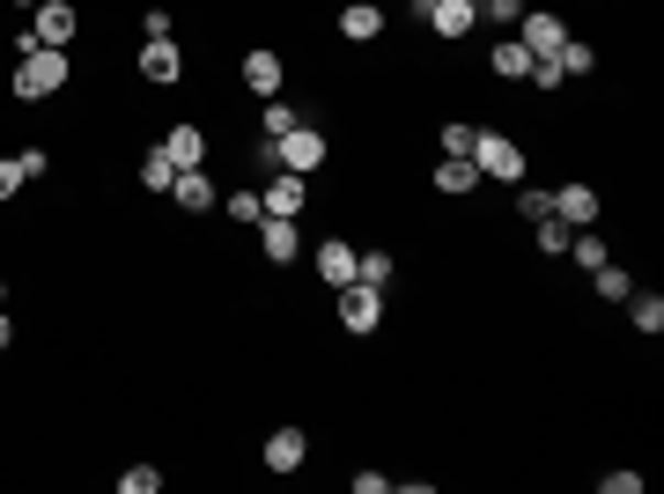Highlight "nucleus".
<instances>
[{"label":"nucleus","instance_id":"f257e3e1","mask_svg":"<svg viewBox=\"0 0 664 494\" xmlns=\"http://www.w3.org/2000/svg\"><path fill=\"white\" fill-rule=\"evenodd\" d=\"M74 30H81V15H74V0H37L30 8V30L15 37V52H67L74 45Z\"/></svg>","mask_w":664,"mask_h":494},{"label":"nucleus","instance_id":"f03ea898","mask_svg":"<svg viewBox=\"0 0 664 494\" xmlns=\"http://www.w3.org/2000/svg\"><path fill=\"white\" fill-rule=\"evenodd\" d=\"M67 75H74V59L67 52H23V67H15V97L23 103H37V97H59V89H67Z\"/></svg>","mask_w":664,"mask_h":494},{"label":"nucleus","instance_id":"7ed1b4c3","mask_svg":"<svg viewBox=\"0 0 664 494\" xmlns=\"http://www.w3.org/2000/svg\"><path fill=\"white\" fill-rule=\"evenodd\" d=\"M273 155H281V171H295V177H311V171H325V155H333V141H325L311 119H295L281 141H273Z\"/></svg>","mask_w":664,"mask_h":494},{"label":"nucleus","instance_id":"20e7f679","mask_svg":"<svg viewBox=\"0 0 664 494\" xmlns=\"http://www.w3.org/2000/svg\"><path fill=\"white\" fill-rule=\"evenodd\" d=\"M472 171L480 177H524V149H516L510 133H472Z\"/></svg>","mask_w":664,"mask_h":494},{"label":"nucleus","instance_id":"39448f33","mask_svg":"<svg viewBox=\"0 0 664 494\" xmlns=\"http://www.w3.org/2000/svg\"><path fill=\"white\" fill-rule=\"evenodd\" d=\"M562 37H568V23L562 15H546V8H524V15H516V45L532 52V59H554Z\"/></svg>","mask_w":664,"mask_h":494},{"label":"nucleus","instance_id":"423d86ee","mask_svg":"<svg viewBox=\"0 0 664 494\" xmlns=\"http://www.w3.org/2000/svg\"><path fill=\"white\" fill-rule=\"evenodd\" d=\"M340 325H347V332H377V325H384V288L347 281V288H340Z\"/></svg>","mask_w":664,"mask_h":494},{"label":"nucleus","instance_id":"0eeeda50","mask_svg":"<svg viewBox=\"0 0 664 494\" xmlns=\"http://www.w3.org/2000/svg\"><path fill=\"white\" fill-rule=\"evenodd\" d=\"M155 149L171 155L177 171H199V163H207V133H199V125H193V119H177V125H171V133H163V141H155Z\"/></svg>","mask_w":664,"mask_h":494},{"label":"nucleus","instance_id":"6e6552de","mask_svg":"<svg viewBox=\"0 0 664 494\" xmlns=\"http://www.w3.org/2000/svg\"><path fill=\"white\" fill-rule=\"evenodd\" d=\"M355 259H362V251L347 244V237H325L311 266H318V281H325V288H347V281H355Z\"/></svg>","mask_w":664,"mask_h":494},{"label":"nucleus","instance_id":"1a4fd4ad","mask_svg":"<svg viewBox=\"0 0 664 494\" xmlns=\"http://www.w3.org/2000/svg\"><path fill=\"white\" fill-rule=\"evenodd\" d=\"M421 15H428L436 37H472V23H480V8H472V0H428Z\"/></svg>","mask_w":664,"mask_h":494},{"label":"nucleus","instance_id":"9d476101","mask_svg":"<svg viewBox=\"0 0 664 494\" xmlns=\"http://www.w3.org/2000/svg\"><path fill=\"white\" fill-rule=\"evenodd\" d=\"M259 199H266V215H289V222H295V215H303V199H311V185H303L295 171H266V193H259Z\"/></svg>","mask_w":664,"mask_h":494},{"label":"nucleus","instance_id":"9b49d317","mask_svg":"<svg viewBox=\"0 0 664 494\" xmlns=\"http://www.w3.org/2000/svg\"><path fill=\"white\" fill-rule=\"evenodd\" d=\"M141 75H148V81H177V75H185V52H177V37H141Z\"/></svg>","mask_w":664,"mask_h":494},{"label":"nucleus","instance_id":"f8f14e48","mask_svg":"<svg viewBox=\"0 0 664 494\" xmlns=\"http://www.w3.org/2000/svg\"><path fill=\"white\" fill-rule=\"evenodd\" d=\"M303 458H311V436L303 428H273L266 436V472H303Z\"/></svg>","mask_w":664,"mask_h":494},{"label":"nucleus","instance_id":"ddd939ff","mask_svg":"<svg viewBox=\"0 0 664 494\" xmlns=\"http://www.w3.org/2000/svg\"><path fill=\"white\" fill-rule=\"evenodd\" d=\"M340 37H347V45L384 37V8H377V0H347V8H340Z\"/></svg>","mask_w":664,"mask_h":494},{"label":"nucleus","instance_id":"4468645a","mask_svg":"<svg viewBox=\"0 0 664 494\" xmlns=\"http://www.w3.org/2000/svg\"><path fill=\"white\" fill-rule=\"evenodd\" d=\"M244 89L251 97H281V52H244Z\"/></svg>","mask_w":664,"mask_h":494},{"label":"nucleus","instance_id":"2eb2a0df","mask_svg":"<svg viewBox=\"0 0 664 494\" xmlns=\"http://www.w3.org/2000/svg\"><path fill=\"white\" fill-rule=\"evenodd\" d=\"M554 215H562L568 229H590L598 222V193H590V185H562V193H554Z\"/></svg>","mask_w":664,"mask_h":494},{"label":"nucleus","instance_id":"dca6fc26","mask_svg":"<svg viewBox=\"0 0 664 494\" xmlns=\"http://www.w3.org/2000/svg\"><path fill=\"white\" fill-rule=\"evenodd\" d=\"M259 251H266L273 266H289L295 259V222L289 215H266V222H259Z\"/></svg>","mask_w":664,"mask_h":494},{"label":"nucleus","instance_id":"f3484780","mask_svg":"<svg viewBox=\"0 0 664 494\" xmlns=\"http://www.w3.org/2000/svg\"><path fill=\"white\" fill-rule=\"evenodd\" d=\"M177 207H185V215H215V185H207V171H177Z\"/></svg>","mask_w":664,"mask_h":494},{"label":"nucleus","instance_id":"a211bd4d","mask_svg":"<svg viewBox=\"0 0 664 494\" xmlns=\"http://www.w3.org/2000/svg\"><path fill=\"white\" fill-rule=\"evenodd\" d=\"M472 185H480L472 155H443V163H436V193H450V199H458V193H472Z\"/></svg>","mask_w":664,"mask_h":494},{"label":"nucleus","instance_id":"6ab92c4d","mask_svg":"<svg viewBox=\"0 0 664 494\" xmlns=\"http://www.w3.org/2000/svg\"><path fill=\"white\" fill-rule=\"evenodd\" d=\"M488 67H494V75H502V81H524V75H532V52L516 45V37H502V45L488 52Z\"/></svg>","mask_w":664,"mask_h":494},{"label":"nucleus","instance_id":"aec40b11","mask_svg":"<svg viewBox=\"0 0 664 494\" xmlns=\"http://www.w3.org/2000/svg\"><path fill=\"white\" fill-rule=\"evenodd\" d=\"M628 318H635L642 340H657L664 332V296H628Z\"/></svg>","mask_w":664,"mask_h":494},{"label":"nucleus","instance_id":"412c9836","mask_svg":"<svg viewBox=\"0 0 664 494\" xmlns=\"http://www.w3.org/2000/svg\"><path fill=\"white\" fill-rule=\"evenodd\" d=\"M392 273H399L392 251H362V259H355V281H369V288H392Z\"/></svg>","mask_w":664,"mask_h":494},{"label":"nucleus","instance_id":"4be33fe9","mask_svg":"<svg viewBox=\"0 0 664 494\" xmlns=\"http://www.w3.org/2000/svg\"><path fill=\"white\" fill-rule=\"evenodd\" d=\"M568 259H576L584 273H598L606 259H613V251H606V237H590V229H576V237H568Z\"/></svg>","mask_w":664,"mask_h":494},{"label":"nucleus","instance_id":"5701e85b","mask_svg":"<svg viewBox=\"0 0 664 494\" xmlns=\"http://www.w3.org/2000/svg\"><path fill=\"white\" fill-rule=\"evenodd\" d=\"M141 185H148V193H171V185H177V163L163 149H148L141 155Z\"/></svg>","mask_w":664,"mask_h":494},{"label":"nucleus","instance_id":"b1692460","mask_svg":"<svg viewBox=\"0 0 664 494\" xmlns=\"http://www.w3.org/2000/svg\"><path fill=\"white\" fill-rule=\"evenodd\" d=\"M598 296H606V303H628V296H635V273L606 259V266H598Z\"/></svg>","mask_w":664,"mask_h":494},{"label":"nucleus","instance_id":"393cba45","mask_svg":"<svg viewBox=\"0 0 664 494\" xmlns=\"http://www.w3.org/2000/svg\"><path fill=\"white\" fill-rule=\"evenodd\" d=\"M554 67H562V75H590V67H598V52H590L584 37H562V52H554Z\"/></svg>","mask_w":664,"mask_h":494},{"label":"nucleus","instance_id":"a878e982","mask_svg":"<svg viewBox=\"0 0 664 494\" xmlns=\"http://www.w3.org/2000/svg\"><path fill=\"white\" fill-rule=\"evenodd\" d=\"M516 215H524V222H546V215H554V193H546V185H516Z\"/></svg>","mask_w":664,"mask_h":494},{"label":"nucleus","instance_id":"bb28decb","mask_svg":"<svg viewBox=\"0 0 664 494\" xmlns=\"http://www.w3.org/2000/svg\"><path fill=\"white\" fill-rule=\"evenodd\" d=\"M229 222H244V229H259V222H266V199L251 193V185H244V193H229Z\"/></svg>","mask_w":664,"mask_h":494},{"label":"nucleus","instance_id":"cd10ccee","mask_svg":"<svg viewBox=\"0 0 664 494\" xmlns=\"http://www.w3.org/2000/svg\"><path fill=\"white\" fill-rule=\"evenodd\" d=\"M568 237H576V229H568L562 215H546V222H532V244H540V251H568Z\"/></svg>","mask_w":664,"mask_h":494},{"label":"nucleus","instance_id":"c85d7f7f","mask_svg":"<svg viewBox=\"0 0 664 494\" xmlns=\"http://www.w3.org/2000/svg\"><path fill=\"white\" fill-rule=\"evenodd\" d=\"M155 487H163V472L155 465H126L119 472V494H155Z\"/></svg>","mask_w":664,"mask_h":494},{"label":"nucleus","instance_id":"c756f323","mask_svg":"<svg viewBox=\"0 0 664 494\" xmlns=\"http://www.w3.org/2000/svg\"><path fill=\"white\" fill-rule=\"evenodd\" d=\"M259 125H266V141H281V133H289V125H295V111H289V103H281V97H266V111H259Z\"/></svg>","mask_w":664,"mask_h":494},{"label":"nucleus","instance_id":"7c9ffc66","mask_svg":"<svg viewBox=\"0 0 664 494\" xmlns=\"http://www.w3.org/2000/svg\"><path fill=\"white\" fill-rule=\"evenodd\" d=\"M480 15H488V23H502V30H516V15H524V0H480Z\"/></svg>","mask_w":664,"mask_h":494},{"label":"nucleus","instance_id":"2f4dec72","mask_svg":"<svg viewBox=\"0 0 664 494\" xmlns=\"http://www.w3.org/2000/svg\"><path fill=\"white\" fill-rule=\"evenodd\" d=\"M443 155H472V125H466V119L443 125Z\"/></svg>","mask_w":664,"mask_h":494},{"label":"nucleus","instance_id":"473e14b6","mask_svg":"<svg viewBox=\"0 0 664 494\" xmlns=\"http://www.w3.org/2000/svg\"><path fill=\"white\" fill-rule=\"evenodd\" d=\"M524 81H532V89H546V97H554V89H562V67H554V59H532V75H524Z\"/></svg>","mask_w":664,"mask_h":494},{"label":"nucleus","instance_id":"72a5a7b5","mask_svg":"<svg viewBox=\"0 0 664 494\" xmlns=\"http://www.w3.org/2000/svg\"><path fill=\"white\" fill-rule=\"evenodd\" d=\"M23 185H30V177H23V163H15V155H0V199H15Z\"/></svg>","mask_w":664,"mask_h":494},{"label":"nucleus","instance_id":"f704fd0d","mask_svg":"<svg viewBox=\"0 0 664 494\" xmlns=\"http://www.w3.org/2000/svg\"><path fill=\"white\" fill-rule=\"evenodd\" d=\"M392 487H399L392 472H355V494H392Z\"/></svg>","mask_w":664,"mask_h":494},{"label":"nucleus","instance_id":"c9c22d12","mask_svg":"<svg viewBox=\"0 0 664 494\" xmlns=\"http://www.w3.org/2000/svg\"><path fill=\"white\" fill-rule=\"evenodd\" d=\"M598 487H606V494H642V472H606Z\"/></svg>","mask_w":664,"mask_h":494},{"label":"nucleus","instance_id":"e433bc0d","mask_svg":"<svg viewBox=\"0 0 664 494\" xmlns=\"http://www.w3.org/2000/svg\"><path fill=\"white\" fill-rule=\"evenodd\" d=\"M141 37H171V8H148V15H141Z\"/></svg>","mask_w":664,"mask_h":494},{"label":"nucleus","instance_id":"4c0bfd02","mask_svg":"<svg viewBox=\"0 0 664 494\" xmlns=\"http://www.w3.org/2000/svg\"><path fill=\"white\" fill-rule=\"evenodd\" d=\"M15 163H23V177H45V171H52V155H45V149H23Z\"/></svg>","mask_w":664,"mask_h":494},{"label":"nucleus","instance_id":"58836bf2","mask_svg":"<svg viewBox=\"0 0 664 494\" xmlns=\"http://www.w3.org/2000/svg\"><path fill=\"white\" fill-rule=\"evenodd\" d=\"M8 340H15V325H8V310H0V354H8Z\"/></svg>","mask_w":664,"mask_h":494},{"label":"nucleus","instance_id":"ea45409f","mask_svg":"<svg viewBox=\"0 0 664 494\" xmlns=\"http://www.w3.org/2000/svg\"><path fill=\"white\" fill-rule=\"evenodd\" d=\"M0 303H8V281H0Z\"/></svg>","mask_w":664,"mask_h":494},{"label":"nucleus","instance_id":"a19ab883","mask_svg":"<svg viewBox=\"0 0 664 494\" xmlns=\"http://www.w3.org/2000/svg\"><path fill=\"white\" fill-rule=\"evenodd\" d=\"M15 8H37V0H15Z\"/></svg>","mask_w":664,"mask_h":494},{"label":"nucleus","instance_id":"79ce46f5","mask_svg":"<svg viewBox=\"0 0 664 494\" xmlns=\"http://www.w3.org/2000/svg\"><path fill=\"white\" fill-rule=\"evenodd\" d=\"M472 8H480V0H472Z\"/></svg>","mask_w":664,"mask_h":494}]
</instances>
